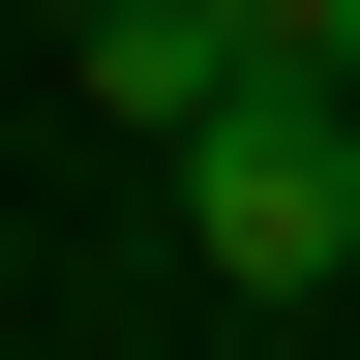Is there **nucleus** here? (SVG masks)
Returning a JSON list of instances; mask_svg holds the SVG:
<instances>
[{"mask_svg": "<svg viewBox=\"0 0 360 360\" xmlns=\"http://www.w3.org/2000/svg\"><path fill=\"white\" fill-rule=\"evenodd\" d=\"M180 270L210 300H330L360 270V90H210L180 120Z\"/></svg>", "mask_w": 360, "mask_h": 360, "instance_id": "obj_1", "label": "nucleus"}, {"mask_svg": "<svg viewBox=\"0 0 360 360\" xmlns=\"http://www.w3.org/2000/svg\"><path fill=\"white\" fill-rule=\"evenodd\" d=\"M90 60V120H210V90H360V0H120V30H60Z\"/></svg>", "mask_w": 360, "mask_h": 360, "instance_id": "obj_2", "label": "nucleus"}, {"mask_svg": "<svg viewBox=\"0 0 360 360\" xmlns=\"http://www.w3.org/2000/svg\"><path fill=\"white\" fill-rule=\"evenodd\" d=\"M60 30H120V0H60Z\"/></svg>", "mask_w": 360, "mask_h": 360, "instance_id": "obj_3", "label": "nucleus"}]
</instances>
